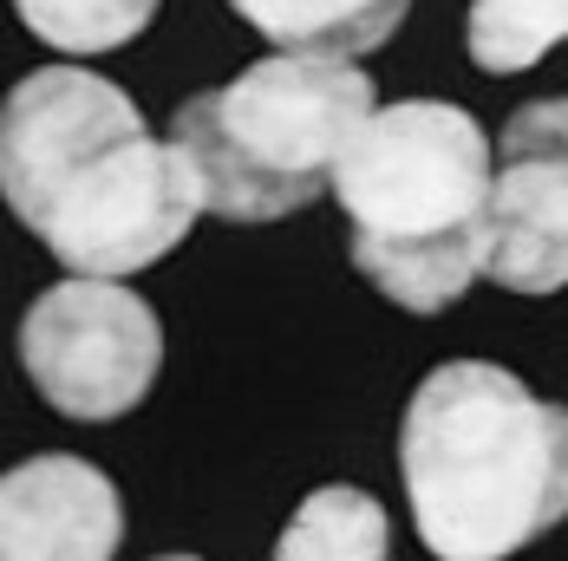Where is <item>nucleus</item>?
<instances>
[{"instance_id": "obj_1", "label": "nucleus", "mask_w": 568, "mask_h": 561, "mask_svg": "<svg viewBox=\"0 0 568 561\" xmlns=\"http://www.w3.org/2000/svg\"><path fill=\"white\" fill-rule=\"evenodd\" d=\"M398 470L432 555L504 561L568 509V405L490 359H452L405 405Z\"/></svg>"}, {"instance_id": "obj_2", "label": "nucleus", "mask_w": 568, "mask_h": 561, "mask_svg": "<svg viewBox=\"0 0 568 561\" xmlns=\"http://www.w3.org/2000/svg\"><path fill=\"white\" fill-rule=\"evenodd\" d=\"M490 190L497 157L470 112L445 99L379 105L334 170L353 268L412 314H445L490 275Z\"/></svg>"}, {"instance_id": "obj_3", "label": "nucleus", "mask_w": 568, "mask_h": 561, "mask_svg": "<svg viewBox=\"0 0 568 561\" xmlns=\"http://www.w3.org/2000/svg\"><path fill=\"white\" fill-rule=\"evenodd\" d=\"M379 112L373 79L334 53L255 59L216 92H196L171 112V137L203 190V210L223 223H282L334 190L346 144Z\"/></svg>"}, {"instance_id": "obj_4", "label": "nucleus", "mask_w": 568, "mask_h": 561, "mask_svg": "<svg viewBox=\"0 0 568 561\" xmlns=\"http://www.w3.org/2000/svg\"><path fill=\"white\" fill-rule=\"evenodd\" d=\"M20 359L53 411L105 425L151 392L164 366V327L124 280L72 275L27 307Z\"/></svg>"}, {"instance_id": "obj_5", "label": "nucleus", "mask_w": 568, "mask_h": 561, "mask_svg": "<svg viewBox=\"0 0 568 561\" xmlns=\"http://www.w3.org/2000/svg\"><path fill=\"white\" fill-rule=\"evenodd\" d=\"M203 216V190L171 137H124L79 170L40 223V242L72 275L124 280L164 262Z\"/></svg>"}, {"instance_id": "obj_6", "label": "nucleus", "mask_w": 568, "mask_h": 561, "mask_svg": "<svg viewBox=\"0 0 568 561\" xmlns=\"http://www.w3.org/2000/svg\"><path fill=\"white\" fill-rule=\"evenodd\" d=\"M138 131H144V118L112 79H99L85 65L27 72L0 105V196H7V210L40 235L59 190L92 157H105L112 144L138 137Z\"/></svg>"}, {"instance_id": "obj_7", "label": "nucleus", "mask_w": 568, "mask_h": 561, "mask_svg": "<svg viewBox=\"0 0 568 561\" xmlns=\"http://www.w3.org/2000/svg\"><path fill=\"white\" fill-rule=\"evenodd\" d=\"M490 280L510 294L568 287V99L510 112L497 137Z\"/></svg>"}, {"instance_id": "obj_8", "label": "nucleus", "mask_w": 568, "mask_h": 561, "mask_svg": "<svg viewBox=\"0 0 568 561\" xmlns=\"http://www.w3.org/2000/svg\"><path fill=\"white\" fill-rule=\"evenodd\" d=\"M124 503L85 457H33L0 477V561H112Z\"/></svg>"}, {"instance_id": "obj_9", "label": "nucleus", "mask_w": 568, "mask_h": 561, "mask_svg": "<svg viewBox=\"0 0 568 561\" xmlns=\"http://www.w3.org/2000/svg\"><path fill=\"white\" fill-rule=\"evenodd\" d=\"M268 47L359 59L393 40L412 0H229Z\"/></svg>"}, {"instance_id": "obj_10", "label": "nucleus", "mask_w": 568, "mask_h": 561, "mask_svg": "<svg viewBox=\"0 0 568 561\" xmlns=\"http://www.w3.org/2000/svg\"><path fill=\"white\" fill-rule=\"evenodd\" d=\"M393 529L386 509L373 503L366 490H314L307 503L287 516L275 561H386Z\"/></svg>"}, {"instance_id": "obj_11", "label": "nucleus", "mask_w": 568, "mask_h": 561, "mask_svg": "<svg viewBox=\"0 0 568 561\" xmlns=\"http://www.w3.org/2000/svg\"><path fill=\"white\" fill-rule=\"evenodd\" d=\"M568 40V0H470L464 47L484 72H523Z\"/></svg>"}, {"instance_id": "obj_12", "label": "nucleus", "mask_w": 568, "mask_h": 561, "mask_svg": "<svg viewBox=\"0 0 568 561\" xmlns=\"http://www.w3.org/2000/svg\"><path fill=\"white\" fill-rule=\"evenodd\" d=\"M13 13L53 53L92 59V53H112L124 40H138L158 20V0H13Z\"/></svg>"}, {"instance_id": "obj_13", "label": "nucleus", "mask_w": 568, "mask_h": 561, "mask_svg": "<svg viewBox=\"0 0 568 561\" xmlns=\"http://www.w3.org/2000/svg\"><path fill=\"white\" fill-rule=\"evenodd\" d=\"M164 561H196V555H164Z\"/></svg>"}]
</instances>
